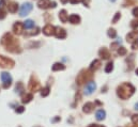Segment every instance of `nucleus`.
Segmentation results:
<instances>
[{"label":"nucleus","instance_id":"1","mask_svg":"<svg viewBox=\"0 0 138 127\" xmlns=\"http://www.w3.org/2000/svg\"><path fill=\"white\" fill-rule=\"evenodd\" d=\"M1 45L6 47V49L10 52H19L21 49L19 48V42L11 34V33H6L1 37Z\"/></svg>","mask_w":138,"mask_h":127},{"label":"nucleus","instance_id":"2","mask_svg":"<svg viewBox=\"0 0 138 127\" xmlns=\"http://www.w3.org/2000/svg\"><path fill=\"white\" fill-rule=\"evenodd\" d=\"M135 92L134 86H132L129 82H124L121 86L118 87L117 89V95L119 96L121 99H129Z\"/></svg>","mask_w":138,"mask_h":127},{"label":"nucleus","instance_id":"3","mask_svg":"<svg viewBox=\"0 0 138 127\" xmlns=\"http://www.w3.org/2000/svg\"><path fill=\"white\" fill-rule=\"evenodd\" d=\"M92 71L90 70H83L79 74H78L77 78H76V83L79 84V86H82V84H84L85 82H89L92 78Z\"/></svg>","mask_w":138,"mask_h":127},{"label":"nucleus","instance_id":"4","mask_svg":"<svg viewBox=\"0 0 138 127\" xmlns=\"http://www.w3.org/2000/svg\"><path fill=\"white\" fill-rule=\"evenodd\" d=\"M14 65H15V62L12 59L7 58L4 56H0V67L12 69Z\"/></svg>","mask_w":138,"mask_h":127},{"label":"nucleus","instance_id":"5","mask_svg":"<svg viewBox=\"0 0 138 127\" xmlns=\"http://www.w3.org/2000/svg\"><path fill=\"white\" fill-rule=\"evenodd\" d=\"M28 88H29V90H30L31 92H34V93L40 90V82H39V80L36 79V77L31 76Z\"/></svg>","mask_w":138,"mask_h":127},{"label":"nucleus","instance_id":"6","mask_svg":"<svg viewBox=\"0 0 138 127\" xmlns=\"http://www.w3.org/2000/svg\"><path fill=\"white\" fill-rule=\"evenodd\" d=\"M1 79H2V82H3V88L4 89H9L11 87V84H12V77L9 73L7 72H3L1 73Z\"/></svg>","mask_w":138,"mask_h":127},{"label":"nucleus","instance_id":"7","mask_svg":"<svg viewBox=\"0 0 138 127\" xmlns=\"http://www.w3.org/2000/svg\"><path fill=\"white\" fill-rule=\"evenodd\" d=\"M32 8H33V7H32V3H30V2L24 3V4L22 6V8H21V11H19V15H21L22 17L28 15V14L32 11Z\"/></svg>","mask_w":138,"mask_h":127},{"label":"nucleus","instance_id":"8","mask_svg":"<svg viewBox=\"0 0 138 127\" xmlns=\"http://www.w3.org/2000/svg\"><path fill=\"white\" fill-rule=\"evenodd\" d=\"M24 24L21 23V22H16L14 25H13V32L14 34L16 35H21L23 34V31H24Z\"/></svg>","mask_w":138,"mask_h":127},{"label":"nucleus","instance_id":"9","mask_svg":"<svg viewBox=\"0 0 138 127\" xmlns=\"http://www.w3.org/2000/svg\"><path fill=\"white\" fill-rule=\"evenodd\" d=\"M95 89H96V84H95V82L89 81V82L86 84L85 94H86V95H90V94H92V93L95 91Z\"/></svg>","mask_w":138,"mask_h":127},{"label":"nucleus","instance_id":"10","mask_svg":"<svg viewBox=\"0 0 138 127\" xmlns=\"http://www.w3.org/2000/svg\"><path fill=\"white\" fill-rule=\"evenodd\" d=\"M55 35H56L57 38H60V40L65 38V37H66V31H65L63 28L57 27V28L55 29Z\"/></svg>","mask_w":138,"mask_h":127},{"label":"nucleus","instance_id":"11","mask_svg":"<svg viewBox=\"0 0 138 127\" xmlns=\"http://www.w3.org/2000/svg\"><path fill=\"white\" fill-rule=\"evenodd\" d=\"M55 27L51 26V25H46L44 28H43V33L47 36H50V35H54L55 34Z\"/></svg>","mask_w":138,"mask_h":127},{"label":"nucleus","instance_id":"12","mask_svg":"<svg viewBox=\"0 0 138 127\" xmlns=\"http://www.w3.org/2000/svg\"><path fill=\"white\" fill-rule=\"evenodd\" d=\"M94 108H95L94 104H92V102H86V104L84 105L83 111H84L85 113H91V112L94 110Z\"/></svg>","mask_w":138,"mask_h":127},{"label":"nucleus","instance_id":"13","mask_svg":"<svg viewBox=\"0 0 138 127\" xmlns=\"http://www.w3.org/2000/svg\"><path fill=\"white\" fill-rule=\"evenodd\" d=\"M98 55H100V57H101L102 59H105V60H107V59L110 58V52H109V50H108L107 48H105V47H103V48L100 49V51H98Z\"/></svg>","mask_w":138,"mask_h":127},{"label":"nucleus","instance_id":"14","mask_svg":"<svg viewBox=\"0 0 138 127\" xmlns=\"http://www.w3.org/2000/svg\"><path fill=\"white\" fill-rule=\"evenodd\" d=\"M37 7L40 9H43V10L48 9V8H50V1L49 0H39Z\"/></svg>","mask_w":138,"mask_h":127},{"label":"nucleus","instance_id":"15","mask_svg":"<svg viewBox=\"0 0 138 127\" xmlns=\"http://www.w3.org/2000/svg\"><path fill=\"white\" fill-rule=\"evenodd\" d=\"M69 20H70V23L73 24V25L79 24V23H80V16L77 15V14H72V15L69 17Z\"/></svg>","mask_w":138,"mask_h":127},{"label":"nucleus","instance_id":"16","mask_svg":"<svg viewBox=\"0 0 138 127\" xmlns=\"http://www.w3.org/2000/svg\"><path fill=\"white\" fill-rule=\"evenodd\" d=\"M59 18H60V20L62 23H66L69 20V14L65 10H61L60 12H59Z\"/></svg>","mask_w":138,"mask_h":127},{"label":"nucleus","instance_id":"17","mask_svg":"<svg viewBox=\"0 0 138 127\" xmlns=\"http://www.w3.org/2000/svg\"><path fill=\"white\" fill-rule=\"evenodd\" d=\"M8 10L10 13H16L18 10V4L16 2H9L8 3Z\"/></svg>","mask_w":138,"mask_h":127},{"label":"nucleus","instance_id":"18","mask_svg":"<svg viewBox=\"0 0 138 127\" xmlns=\"http://www.w3.org/2000/svg\"><path fill=\"white\" fill-rule=\"evenodd\" d=\"M137 35H138V30H135V31L130 32V33L126 35V40H127V42H132V43H133L134 40H136Z\"/></svg>","mask_w":138,"mask_h":127},{"label":"nucleus","instance_id":"19","mask_svg":"<svg viewBox=\"0 0 138 127\" xmlns=\"http://www.w3.org/2000/svg\"><path fill=\"white\" fill-rule=\"evenodd\" d=\"M51 70H53L54 72H58V71H64V70H65V65H63L62 63H59V62H57V63H55V64L53 65Z\"/></svg>","mask_w":138,"mask_h":127},{"label":"nucleus","instance_id":"20","mask_svg":"<svg viewBox=\"0 0 138 127\" xmlns=\"http://www.w3.org/2000/svg\"><path fill=\"white\" fill-rule=\"evenodd\" d=\"M105 116H106V112L103 109H100L95 114V118H96L97 121H103L105 119Z\"/></svg>","mask_w":138,"mask_h":127},{"label":"nucleus","instance_id":"21","mask_svg":"<svg viewBox=\"0 0 138 127\" xmlns=\"http://www.w3.org/2000/svg\"><path fill=\"white\" fill-rule=\"evenodd\" d=\"M101 66V61L100 60H94L92 63H91V65H90V71H96L97 69H100Z\"/></svg>","mask_w":138,"mask_h":127},{"label":"nucleus","instance_id":"22","mask_svg":"<svg viewBox=\"0 0 138 127\" xmlns=\"http://www.w3.org/2000/svg\"><path fill=\"white\" fill-rule=\"evenodd\" d=\"M24 27L26 29H32L34 27V22H33V20H31V19H28V20H26V22L24 23Z\"/></svg>","mask_w":138,"mask_h":127},{"label":"nucleus","instance_id":"23","mask_svg":"<svg viewBox=\"0 0 138 127\" xmlns=\"http://www.w3.org/2000/svg\"><path fill=\"white\" fill-rule=\"evenodd\" d=\"M15 90H16V93H18V94H23V92H24V84H23L22 82H17Z\"/></svg>","mask_w":138,"mask_h":127},{"label":"nucleus","instance_id":"24","mask_svg":"<svg viewBox=\"0 0 138 127\" xmlns=\"http://www.w3.org/2000/svg\"><path fill=\"white\" fill-rule=\"evenodd\" d=\"M32 98H33V95H32V94H26V95L23 97L22 101H23V104H28V102H30V101L32 100Z\"/></svg>","mask_w":138,"mask_h":127},{"label":"nucleus","instance_id":"25","mask_svg":"<svg viewBox=\"0 0 138 127\" xmlns=\"http://www.w3.org/2000/svg\"><path fill=\"white\" fill-rule=\"evenodd\" d=\"M127 53V50L125 47L121 46V47H118V55L119 56H125Z\"/></svg>","mask_w":138,"mask_h":127},{"label":"nucleus","instance_id":"26","mask_svg":"<svg viewBox=\"0 0 138 127\" xmlns=\"http://www.w3.org/2000/svg\"><path fill=\"white\" fill-rule=\"evenodd\" d=\"M107 34H108V36H109V37H111V38H115V37L117 36V32H116V30H115V29H112V28L108 29Z\"/></svg>","mask_w":138,"mask_h":127},{"label":"nucleus","instance_id":"27","mask_svg":"<svg viewBox=\"0 0 138 127\" xmlns=\"http://www.w3.org/2000/svg\"><path fill=\"white\" fill-rule=\"evenodd\" d=\"M112 70H113V63L112 62H108L106 67H105V72L106 73H110V72H112Z\"/></svg>","mask_w":138,"mask_h":127},{"label":"nucleus","instance_id":"28","mask_svg":"<svg viewBox=\"0 0 138 127\" xmlns=\"http://www.w3.org/2000/svg\"><path fill=\"white\" fill-rule=\"evenodd\" d=\"M48 94H49V88H48V87H45L44 89L41 90V95H42V97H46Z\"/></svg>","mask_w":138,"mask_h":127},{"label":"nucleus","instance_id":"29","mask_svg":"<svg viewBox=\"0 0 138 127\" xmlns=\"http://www.w3.org/2000/svg\"><path fill=\"white\" fill-rule=\"evenodd\" d=\"M120 18H121V13L120 12H117L116 15H115V17L112 18V24H116Z\"/></svg>","mask_w":138,"mask_h":127},{"label":"nucleus","instance_id":"30","mask_svg":"<svg viewBox=\"0 0 138 127\" xmlns=\"http://www.w3.org/2000/svg\"><path fill=\"white\" fill-rule=\"evenodd\" d=\"M6 16H7L6 11H4L2 8H0V20H1V19H4V18H6Z\"/></svg>","mask_w":138,"mask_h":127},{"label":"nucleus","instance_id":"31","mask_svg":"<svg viewBox=\"0 0 138 127\" xmlns=\"http://www.w3.org/2000/svg\"><path fill=\"white\" fill-rule=\"evenodd\" d=\"M131 27L132 28H138V18L132 20V22H131Z\"/></svg>","mask_w":138,"mask_h":127},{"label":"nucleus","instance_id":"32","mask_svg":"<svg viewBox=\"0 0 138 127\" xmlns=\"http://www.w3.org/2000/svg\"><path fill=\"white\" fill-rule=\"evenodd\" d=\"M25 111V108L23 107V106H19V107H17L16 109H15V112L16 113H23Z\"/></svg>","mask_w":138,"mask_h":127},{"label":"nucleus","instance_id":"33","mask_svg":"<svg viewBox=\"0 0 138 127\" xmlns=\"http://www.w3.org/2000/svg\"><path fill=\"white\" fill-rule=\"evenodd\" d=\"M132 122L134 124H138V114H133L132 115Z\"/></svg>","mask_w":138,"mask_h":127},{"label":"nucleus","instance_id":"34","mask_svg":"<svg viewBox=\"0 0 138 127\" xmlns=\"http://www.w3.org/2000/svg\"><path fill=\"white\" fill-rule=\"evenodd\" d=\"M125 2L129 4V6H135L137 3V0H125Z\"/></svg>","mask_w":138,"mask_h":127},{"label":"nucleus","instance_id":"35","mask_svg":"<svg viewBox=\"0 0 138 127\" xmlns=\"http://www.w3.org/2000/svg\"><path fill=\"white\" fill-rule=\"evenodd\" d=\"M132 13H133V15H134L135 17H137V18H138V7L134 8V9H133V12H132Z\"/></svg>","mask_w":138,"mask_h":127},{"label":"nucleus","instance_id":"36","mask_svg":"<svg viewBox=\"0 0 138 127\" xmlns=\"http://www.w3.org/2000/svg\"><path fill=\"white\" fill-rule=\"evenodd\" d=\"M132 48H133L134 50H136V49H138V42H137V41H135V42H133V44H132Z\"/></svg>","mask_w":138,"mask_h":127},{"label":"nucleus","instance_id":"37","mask_svg":"<svg viewBox=\"0 0 138 127\" xmlns=\"http://www.w3.org/2000/svg\"><path fill=\"white\" fill-rule=\"evenodd\" d=\"M82 1H83V3L85 4V7H87V8L90 7V0H82Z\"/></svg>","mask_w":138,"mask_h":127},{"label":"nucleus","instance_id":"38","mask_svg":"<svg viewBox=\"0 0 138 127\" xmlns=\"http://www.w3.org/2000/svg\"><path fill=\"white\" fill-rule=\"evenodd\" d=\"M39 33H40V28H35V31L31 32V35H37Z\"/></svg>","mask_w":138,"mask_h":127},{"label":"nucleus","instance_id":"39","mask_svg":"<svg viewBox=\"0 0 138 127\" xmlns=\"http://www.w3.org/2000/svg\"><path fill=\"white\" fill-rule=\"evenodd\" d=\"M118 45H119V43H112V44L110 45V47H111V49H116V48L118 47Z\"/></svg>","mask_w":138,"mask_h":127},{"label":"nucleus","instance_id":"40","mask_svg":"<svg viewBox=\"0 0 138 127\" xmlns=\"http://www.w3.org/2000/svg\"><path fill=\"white\" fill-rule=\"evenodd\" d=\"M88 127H105V126H103V125H97V124H91V125H89Z\"/></svg>","mask_w":138,"mask_h":127},{"label":"nucleus","instance_id":"41","mask_svg":"<svg viewBox=\"0 0 138 127\" xmlns=\"http://www.w3.org/2000/svg\"><path fill=\"white\" fill-rule=\"evenodd\" d=\"M71 1V3H73V4H76V3H79L82 0H70Z\"/></svg>","mask_w":138,"mask_h":127},{"label":"nucleus","instance_id":"42","mask_svg":"<svg viewBox=\"0 0 138 127\" xmlns=\"http://www.w3.org/2000/svg\"><path fill=\"white\" fill-rule=\"evenodd\" d=\"M4 4H6V0H0V8L4 7Z\"/></svg>","mask_w":138,"mask_h":127},{"label":"nucleus","instance_id":"43","mask_svg":"<svg viewBox=\"0 0 138 127\" xmlns=\"http://www.w3.org/2000/svg\"><path fill=\"white\" fill-rule=\"evenodd\" d=\"M56 6H57V3H56L55 1H53V2H50V8H56Z\"/></svg>","mask_w":138,"mask_h":127},{"label":"nucleus","instance_id":"44","mask_svg":"<svg viewBox=\"0 0 138 127\" xmlns=\"http://www.w3.org/2000/svg\"><path fill=\"white\" fill-rule=\"evenodd\" d=\"M60 1H61L62 3H66V2H69V0H60Z\"/></svg>","mask_w":138,"mask_h":127},{"label":"nucleus","instance_id":"45","mask_svg":"<svg viewBox=\"0 0 138 127\" xmlns=\"http://www.w3.org/2000/svg\"><path fill=\"white\" fill-rule=\"evenodd\" d=\"M59 120H61V119H60V118H56V119H54L53 122H57V121H59Z\"/></svg>","mask_w":138,"mask_h":127},{"label":"nucleus","instance_id":"46","mask_svg":"<svg viewBox=\"0 0 138 127\" xmlns=\"http://www.w3.org/2000/svg\"><path fill=\"white\" fill-rule=\"evenodd\" d=\"M135 109H136V110H138V102L135 105Z\"/></svg>","mask_w":138,"mask_h":127},{"label":"nucleus","instance_id":"47","mask_svg":"<svg viewBox=\"0 0 138 127\" xmlns=\"http://www.w3.org/2000/svg\"><path fill=\"white\" fill-rule=\"evenodd\" d=\"M136 74H137V75H138V69H137V70H136Z\"/></svg>","mask_w":138,"mask_h":127},{"label":"nucleus","instance_id":"48","mask_svg":"<svg viewBox=\"0 0 138 127\" xmlns=\"http://www.w3.org/2000/svg\"><path fill=\"white\" fill-rule=\"evenodd\" d=\"M133 127H138V125H134V126H133Z\"/></svg>","mask_w":138,"mask_h":127},{"label":"nucleus","instance_id":"49","mask_svg":"<svg viewBox=\"0 0 138 127\" xmlns=\"http://www.w3.org/2000/svg\"><path fill=\"white\" fill-rule=\"evenodd\" d=\"M110 1H115V0H110Z\"/></svg>","mask_w":138,"mask_h":127},{"label":"nucleus","instance_id":"50","mask_svg":"<svg viewBox=\"0 0 138 127\" xmlns=\"http://www.w3.org/2000/svg\"><path fill=\"white\" fill-rule=\"evenodd\" d=\"M36 127H40V126H36Z\"/></svg>","mask_w":138,"mask_h":127}]
</instances>
